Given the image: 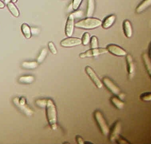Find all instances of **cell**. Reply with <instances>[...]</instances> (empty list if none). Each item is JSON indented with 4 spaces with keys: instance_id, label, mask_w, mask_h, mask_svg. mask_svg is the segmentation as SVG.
Returning a JSON list of instances; mask_svg holds the SVG:
<instances>
[{
    "instance_id": "cell-14",
    "label": "cell",
    "mask_w": 151,
    "mask_h": 144,
    "mask_svg": "<svg viewBox=\"0 0 151 144\" xmlns=\"http://www.w3.org/2000/svg\"><path fill=\"white\" fill-rule=\"evenodd\" d=\"M123 29L125 36L127 38H130L132 35L133 30L132 25L130 21L128 20H125L123 23Z\"/></svg>"
},
{
    "instance_id": "cell-34",
    "label": "cell",
    "mask_w": 151,
    "mask_h": 144,
    "mask_svg": "<svg viewBox=\"0 0 151 144\" xmlns=\"http://www.w3.org/2000/svg\"><path fill=\"white\" fill-rule=\"evenodd\" d=\"M11 1V0H5V3L7 4L9 3L10 2V1Z\"/></svg>"
},
{
    "instance_id": "cell-19",
    "label": "cell",
    "mask_w": 151,
    "mask_h": 144,
    "mask_svg": "<svg viewBox=\"0 0 151 144\" xmlns=\"http://www.w3.org/2000/svg\"><path fill=\"white\" fill-rule=\"evenodd\" d=\"M22 29L24 35L27 39L31 38L32 36L31 30L30 27L27 24H23L22 26Z\"/></svg>"
},
{
    "instance_id": "cell-23",
    "label": "cell",
    "mask_w": 151,
    "mask_h": 144,
    "mask_svg": "<svg viewBox=\"0 0 151 144\" xmlns=\"http://www.w3.org/2000/svg\"><path fill=\"white\" fill-rule=\"evenodd\" d=\"M90 39H91V36H90V33L88 32H85L83 34L82 36V38H81V41H82V44L83 45H86L90 42Z\"/></svg>"
},
{
    "instance_id": "cell-35",
    "label": "cell",
    "mask_w": 151,
    "mask_h": 144,
    "mask_svg": "<svg viewBox=\"0 0 151 144\" xmlns=\"http://www.w3.org/2000/svg\"><path fill=\"white\" fill-rule=\"evenodd\" d=\"M17 0H11L12 2L13 3H16L17 1Z\"/></svg>"
},
{
    "instance_id": "cell-26",
    "label": "cell",
    "mask_w": 151,
    "mask_h": 144,
    "mask_svg": "<svg viewBox=\"0 0 151 144\" xmlns=\"http://www.w3.org/2000/svg\"><path fill=\"white\" fill-rule=\"evenodd\" d=\"M83 0H72L71 6L72 9L74 11L78 10L83 2Z\"/></svg>"
},
{
    "instance_id": "cell-13",
    "label": "cell",
    "mask_w": 151,
    "mask_h": 144,
    "mask_svg": "<svg viewBox=\"0 0 151 144\" xmlns=\"http://www.w3.org/2000/svg\"><path fill=\"white\" fill-rule=\"evenodd\" d=\"M116 19L115 15L112 14L107 16L101 22V26L104 29H108L112 26Z\"/></svg>"
},
{
    "instance_id": "cell-9",
    "label": "cell",
    "mask_w": 151,
    "mask_h": 144,
    "mask_svg": "<svg viewBox=\"0 0 151 144\" xmlns=\"http://www.w3.org/2000/svg\"><path fill=\"white\" fill-rule=\"evenodd\" d=\"M13 102L16 106L27 115L31 116L33 113V111L26 105V100L24 97H21L20 99L18 98H15L13 100Z\"/></svg>"
},
{
    "instance_id": "cell-7",
    "label": "cell",
    "mask_w": 151,
    "mask_h": 144,
    "mask_svg": "<svg viewBox=\"0 0 151 144\" xmlns=\"http://www.w3.org/2000/svg\"><path fill=\"white\" fill-rule=\"evenodd\" d=\"M85 69L86 74L88 75L96 87L99 89L102 88L103 87V83L93 68L89 66H86Z\"/></svg>"
},
{
    "instance_id": "cell-29",
    "label": "cell",
    "mask_w": 151,
    "mask_h": 144,
    "mask_svg": "<svg viewBox=\"0 0 151 144\" xmlns=\"http://www.w3.org/2000/svg\"><path fill=\"white\" fill-rule=\"evenodd\" d=\"M47 100L38 99L36 101V104L40 107H45L47 103Z\"/></svg>"
},
{
    "instance_id": "cell-6",
    "label": "cell",
    "mask_w": 151,
    "mask_h": 144,
    "mask_svg": "<svg viewBox=\"0 0 151 144\" xmlns=\"http://www.w3.org/2000/svg\"><path fill=\"white\" fill-rule=\"evenodd\" d=\"M122 129V123L120 121H116L114 123L111 129H109V139L111 142L115 141L118 136L120 135V132Z\"/></svg>"
},
{
    "instance_id": "cell-32",
    "label": "cell",
    "mask_w": 151,
    "mask_h": 144,
    "mask_svg": "<svg viewBox=\"0 0 151 144\" xmlns=\"http://www.w3.org/2000/svg\"><path fill=\"white\" fill-rule=\"evenodd\" d=\"M76 140L78 144H84V141L83 138L79 135H77L76 137Z\"/></svg>"
},
{
    "instance_id": "cell-22",
    "label": "cell",
    "mask_w": 151,
    "mask_h": 144,
    "mask_svg": "<svg viewBox=\"0 0 151 144\" xmlns=\"http://www.w3.org/2000/svg\"><path fill=\"white\" fill-rule=\"evenodd\" d=\"M34 80V78L32 76H21L19 79V82L23 84L32 83Z\"/></svg>"
},
{
    "instance_id": "cell-27",
    "label": "cell",
    "mask_w": 151,
    "mask_h": 144,
    "mask_svg": "<svg viewBox=\"0 0 151 144\" xmlns=\"http://www.w3.org/2000/svg\"><path fill=\"white\" fill-rule=\"evenodd\" d=\"M140 99L143 101H149L151 100V94L150 92H146L142 93L140 96Z\"/></svg>"
},
{
    "instance_id": "cell-17",
    "label": "cell",
    "mask_w": 151,
    "mask_h": 144,
    "mask_svg": "<svg viewBox=\"0 0 151 144\" xmlns=\"http://www.w3.org/2000/svg\"><path fill=\"white\" fill-rule=\"evenodd\" d=\"M142 60L144 62V65L147 71V73L149 76L151 75V60H150V56L148 53H143L142 55Z\"/></svg>"
},
{
    "instance_id": "cell-8",
    "label": "cell",
    "mask_w": 151,
    "mask_h": 144,
    "mask_svg": "<svg viewBox=\"0 0 151 144\" xmlns=\"http://www.w3.org/2000/svg\"><path fill=\"white\" fill-rule=\"evenodd\" d=\"M82 44V41L80 38L78 37L69 36L63 40L61 41L60 44L62 46L66 48L75 47L78 46Z\"/></svg>"
},
{
    "instance_id": "cell-3",
    "label": "cell",
    "mask_w": 151,
    "mask_h": 144,
    "mask_svg": "<svg viewBox=\"0 0 151 144\" xmlns=\"http://www.w3.org/2000/svg\"><path fill=\"white\" fill-rule=\"evenodd\" d=\"M93 116L101 133L105 136L108 135L109 129L101 112L99 110H95L93 113Z\"/></svg>"
},
{
    "instance_id": "cell-5",
    "label": "cell",
    "mask_w": 151,
    "mask_h": 144,
    "mask_svg": "<svg viewBox=\"0 0 151 144\" xmlns=\"http://www.w3.org/2000/svg\"><path fill=\"white\" fill-rule=\"evenodd\" d=\"M108 52L106 48H98L91 49L82 52L79 54V57L81 58H85L86 57H96L101 54H105Z\"/></svg>"
},
{
    "instance_id": "cell-30",
    "label": "cell",
    "mask_w": 151,
    "mask_h": 144,
    "mask_svg": "<svg viewBox=\"0 0 151 144\" xmlns=\"http://www.w3.org/2000/svg\"><path fill=\"white\" fill-rule=\"evenodd\" d=\"M48 48L50 49V51L53 54H56L57 53V50L56 49L55 45L52 42H49L48 43Z\"/></svg>"
},
{
    "instance_id": "cell-24",
    "label": "cell",
    "mask_w": 151,
    "mask_h": 144,
    "mask_svg": "<svg viewBox=\"0 0 151 144\" xmlns=\"http://www.w3.org/2000/svg\"><path fill=\"white\" fill-rule=\"evenodd\" d=\"M90 43L91 49H94L99 47V41L98 38L96 36H92L91 37Z\"/></svg>"
},
{
    "instance_id": "cell-1",
    "label": "cell",
    "mask_w": 151,
    "mask_h": 144,
    "mask_svg": "<svg viewBox=\"0 0 151 144\" xmlns=\"http://www.w3.org/2000/svg\"><path fill=\"white\" fill-rule=\"evenodd\" d=\"M46 107L48 123L52 129L56 130L57 128V110L56 106L52 99L47 100Z\"/></svg>"
},
{
    "instance_id": "cell-2",
    "label": "cell",
    "mask_w": 151,
    "mask_h": 144,
    "mask_svg": "<svg viewBox=\"0 0 151 144\" xmlns=\"http://www.w3.org/2000/svg\"><path fill=\"white\" fill-rule=\"evenodd\" d=\"M101 20L97 18L87 17L81 20L75 24V26L78 28L91 30L97 28L101 26Z\"/></svg>"
},
{
    "instance_id": "cell-10",
    "label": "cell",
    "mask_w": 151,
    "mask_h": 144,
    "mask_svg": "<svg viewBox=\"0 0 151 144\" xmlns=\"http://www.w3.org/2000/svg\"><path fill=\"white\" fill-rule=\"evenodd\" d=\"M106 49L108 52H109L111 54L117 57H124L127 54V52L125 50L116 44H108Z\"/></svg>"
},
{
    "instance_id": "cell-21",
    "label": "cell",
    "mask_w": 151,
    "mask_h": 144,
    "mask_svg": "<svg viewBox=\"0 0 151 144\" xmlns=\"http://www.w3.org/2000/svg\"><path fill=\"white\" fill-rule=\"evenodd\" d=\"M23 68L26 69H32L36 68L38 66V63L36 61H31V62H23L22 64Z\"/></svg>"
},
{
    "instance_id": "cell-15",
    "label": "cell",
    "mask_w": 151,
    "mask_h": 144,
    "mask_svg": "<svg viewBox=\"0 0 151 144\" xmlns=\"http://www.w3.org/2000/svg\"><path fill=\"white\" fill-rule=\"evenodd\" d=\"M151 0H143L136 9L137 13H140L151 6Z\"/></svg>"
},
{
    "instance_id": "cell-25",
    "label": "cell",
    "mask_w": 151,
    "mask_h": 144,
    "mask_svg": "<svg viewBox=\"0 0 151 144\" xmlns=\"http://www.w3.org/2000/svg\"><path fill=\"white\" fill-rule=\"evenodd\" d=\"M47 50L46 49H44L40 52V54L39 56L37 58V62L39 63H41L44 61L45 58L47 55Z\"/></svg>"
},
{
    "instance_id": "cell-28",
    "label": "cell",
    "mask_w": 151,
    "mask_h": 144,
    "mask_svg": "<svg viewBox=\"0 0 151 144\" xmlns=\"http://www.w3.org/2000/svg\"><path fill=\"white\" fill-rule=\"evenodd\" d=\"M71 14L73 15V17L75 19H78L82 17L83 15V11L82 10H75L74 12H72Z\"/></svg>"
},
{
    "instance_id": "cell-33",
    "label": "cell",
    "mask_w": 151,
    "mask_h": 144,
    "mask_svg": "<svg viewBox=\"0 0 151 144\" xmlns=\"http://www.w3.org/2000/svg\"><path fill=\"white\" fill-rule=\"evenodd\" d=\"M5 7V4L2 1L0 0V9H3Z\"/></svg>"
},
{
    "instance_id": "cell-4",
    "label": "cell",
    "mask_w": 151,
    "mask_h": 144,
    "mask_svg": "<svg viewBox=\"0 0 151 144\" xmlns=\"http://www.w3.org/2000/svg\"><path fill=\"white\" fill-rule=\"evenodd\" d=\"M103 84H104L106 88L111 92L113 94L118 97L120 99L123 100L125 95L121 92L120 88L108 77H104L102 81Z\"/></svg>"
},
{
    "instance_id": "cell-20",
    "label": "cell",
    "mask_w": 151,
    "mask_h": 144,
    "mask_svg": "<svg viewBox=\"0 0 151 144\" xmlns=\"http://www.w3.org/2000/svg\"><path fill=\"white\" fill-rule=\"evenodd\" d=\"M7 6L10 12L14 17H18L19 16V11L13 2L9 3Z\"/></svg>"
},
{
    "instance_id": "cell-31",
    "label": "cell",
    "mask_w": 151,
    "mask_h": 144,
    "mask_svg": "<svg viewBox=\"0 0 151 144\" xmlns=\"http://www.w3.org/2000/svg\"><path fill=\"white\" fill-rule=\"evenodd\" d=\"M115 141L116 143H118V144H127V143H129V142H128V141L125 139L122 136H120V135L118 136V137L116 140Z\"/></svg>"
},
{
    "instance_id": "cell-18",
    "label": "cell",
    "mask_w": 151,
    "mask_h": 144,
    "mask_svg": "<svg viewBox=\"0 0 151 144\" xmlns=\"http://www.w3.org/2000/svg\"><path fill=\"white\" fill-rule=\"evenodd\" d=\"M110 101L112 104L118 109H122L124 105V103L122 100L116 96L111 97Z\"/></svg>"
},
{
    "instance_id": "cell-16",
    "label": "cell",
    "mask_w": 151,
    "mask_h": 144,
    "mask_svg": "<svg viewBox=\"0 0 151 144\" xmlns=\"http://www.w3.org/2000/svg\"><path fill=\"white\" fill-rule=\"evenodd\" d=\"M95 0H88L86 8V17H92L94 14L95 11Z\"/></svg>"
},
{
    "instance_id": "cell-12",
    "label": "cell",
    "mask_w": 151,
    "mask_h": 144,
    "mask_svg": "<svg viewBox=\"0 0 151 144\" xmlns=\"http://www.w3.org/2000/svg\"><path fill=\"white\" fill-rule=\"evenodd\" d=\"M126 61L127 64V71L129 76L132 77L135 71V67H134V62L133 58L131 55L129 54H127L126 55Z\"/></svg>"
},
{
    "instance_id": "cell-11",
    "label": "cell",
    "mask_w": 151,
    "mask_h": 144,
    "mask_svg": "<svg viewBox=\"0 0 151 144\" xmlns=\"http://www.w3.org/2000/svg\"><path fill=\"white\" fill-rule=\"evenodd\" d=\"M75 25V18L72 14L70 13L67 19L65 28V34L68 37L71 36L73 35Z\"/></svg>"
}]
</instances>
